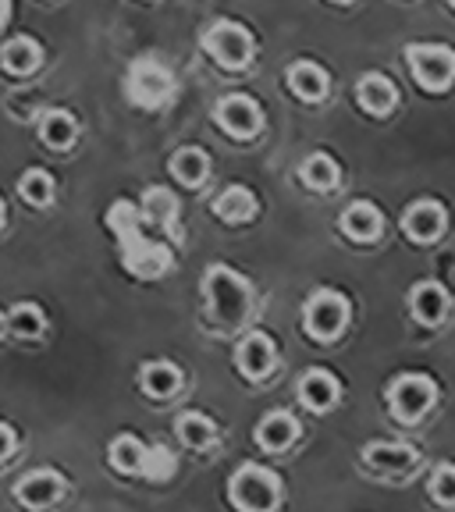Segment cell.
Listing matches in <instances>:
<instances>
[{"mask_svg":"<svg viewBox=\"0 0 455 512\" xmlns=\"http://www.w3.org/2000/svg\"><path fill=\"white\" fill-rule=\"evenodd\" d=\"M111 232L121 242V256H125V267L139 278H157V274L168 271L171 253L157 242L143 239V228H139V210L132 203H118V207L107 214Z\"/></svg>","mask_w":455,"mask_h":512,"instance_id":"6da1fadb","label":"cell"},{"mask_svg":"<svg viewBox=\"0 0 455 512\" xmlns=\"http://www.w3.org/2000/svg\"><path fill=\"white\" fill-rule=\"evenodd\" d=\"M253 303V292H249V281L242 278L232 267H210L207 271V310L210 317L221 324V328H235L242 324Z\"/></svg>","mask_w":455,"mask_h":512,"instance_id":"7a4b0ae2","label":"cell"},{"mask_svg":"<svg viewBox=\"0 0 455 512\" xmlns=\"http://www.w3.org/2000/svg\"><path fill=\"white\" fill-rule=\"evenodd\" d=\"M125 93H128V100L136 107H143V111H160V107L171 100V93H175V75H171L157 57H139V61L128 68Z\"/></svg>","mask_w":455,"mask_h":512,"instance_id":"3957f363","label":"cell"},{"mask_svg":"<svg viewBox=\"0 0 455 512\" xmlns=\"http://www.w3.org/2000/svg\"><path fill=\"white\" fill-rule=\"evenodd\" d=\"M409 72H413L416 86L441 93L452 86L455 79V50L445 43H409L406 47Z\"/></svg>","mask_w":455,"mask_h":512,"instance_id":"277c9868","label":"cell"},{"mask_svg":"<svg viewBox=\"0 0 455 512\" xmlns=\"http://www.w3.org/2000/svg\"><path fill=\"white\" fill-rule=\"evenodd\" d=\"M228 495H232V502L239 505V509L267 512V509H274V505H278L281 480H278V473L267 470V466L246 463V466H239V470H235Z\"/></svg>","mask_w":455,"mask_h":512,"instance_id":"5b68a950","label":"cell"},{"mask_svg":"<svg viewBox=\"0 0 455 512\" xmlns=\"http://www.w3.org/2000/svg\"><path fill=\"white\" fill-rule=\"evenodd\" d=\"M349 324V299L331 292V288H320L306 299L303 306V328L317 342H331V338L342 335V328Z\"/></svg>","mask_w":455,"mask_h":512,"instance_id":"8992f818","label":"cell"},{"mask_svg":"<svg viewBox=\"0 0 455 512\" xmlns=\"http://www.w3.org/2000/svg\"><path fill=\"white\" fill-rule=\"evenodd\" d=\"M434 399H438V388L424 374H402L388 384V409L402 424H416L434 406Z\"/></svg>","mask_w":455,"mask_h":512,"instance_id":"52a82bcc","label":"cell"},{"mask_svg":"<svg viewBox=\"0 0 455 512\" xmlns=\"http://www.w3.org/2000/svg\"><path fill=\"white\" fill-rule=\"evenodd\" d=\"M253 36L239 22H214L203 32V50L214 57L221 68H246L253 61Z\"/></svg>","mask_w":455,"mask_h":512,"instance_id":"ba28073f","label":"cell"},{"mask_svg":"<svg viewBox=\"0 0 455 512\" xmlns=\"http://www.w3.org/2000/svg\"><path fill=\"white\" fill-rule=\"evenodd\" d=\"M214 121L221 132H228V136L249 139L260 132L264 114H260V104H256V100H249V96H242V93H232V96H221V100H217Z\"/></svg>","mask_w":455,"mask_h":512,"instance_id":"9c48e42d","label":"cell"},{"mask_svg":"<svg viewBox=\"0 0 455 512\" xmlns=\"http://www.w3.org/2000/svg\"><path fill=\"white\" fill-rule=\"evenodd\" d=\"M356 104L367 114H374V118H384V114H392L395 104H399V89H395V82L388 75L370 72L356 82Z\"/></svg>","mask_w":455,"mask_h":512,"instance_id":"30bf717a","label":"cell"},{"mask_svg":"<svg viewBox=\"0 0 455 512\" xmlns=\"http://www.w3.org/2000/svg\"><path fill=\"white\" fill-rule=\"evenodd\" d=\"M402 228L413 242H434L441 232H445V207L434 200H420L406 210L402 217Z\"/></svg>","mask_w":455,"mask_h":512,"instance_id":"8fae6325","label":"cell"},{"mask_svg":"<svg viewBox=\"0 0 455 512\" xmlns=\"http://www.w3.org/2000/svg\"><path fill=\"white\" fill-rule=\"evenodd\" d=\"M61 484L64 480L57 477V473L50 470H36V473H25L22 480H18V502L29 505V509H47V505H54L57 498H61Z\"/></svg>","mask_w":455,"mask_h":512,"instance_id":"7c38bea8","label":"cell"},{"mask_svg":"<svg viewBox=\"0 0 455 512\" xmlns=\"http://www.w3.org/2000/svg\"><path fill=\"white\" fill-rule=\"evenodd\" d=\"M409 310H413V317L420 320V324H427V328L441 324L448 313L445 288H441L438 281H420V285L409 292Z\"/></svg>","mask_w":455,"mask_h":512,"instance_id":"4fadbf2b","label":"cell"},{"mask_svg":"<svg viewBox=\"0 0 455 512\" xmlns=\"http://www.w3.org/2000/svg\"><path fill=\"white\" fill-rule=\"evenodd\" d=\"M235 363L246 377H264L274 367V342L264 331H253V335L242 338L239 352H235Z\"/></svg>","mask_w":455,"mask_h":512,"instance_id":"5bb4252c","label":"cell"},{"mask_svg":"<svg viewBox=\"0 0 455 512\" xmlns=\"http://www.w3.org/2000/svg\"><path fill=\"white\" fill-rule=\"evenodd\" d=\"M296 438H299V420L292 413H285V409L267 413L264 420H260V427H256V441H260V448H267V452H281V448H288Z\"/></svg>","mask_w":455,"mask_h":512,"instance_id":"9a60e30c","label":"cell"},{"mask_svg":"<svg viewBox=\"0 0 455 512\" xmlns=\"http://www.w3.org/2000/svg\"><path fill=\"white\" fill-rule=\"evenodd\" d=\"M288 89H292L299 100H306V104H317V100L328 96V72L313 61H299L288 68Z\"/></svg>","mask_w":455,"mask_h":512,"instance_id":"2e32d148","label":"cell"},{"mask_svg":"<svg viewBox=\"0 0 455 512\" xmlns=\"http://www.w3.org/2000/svg\"><path fill=\"white\" fill-rule=\"evenodd\" d=\"M299 399H303V406L313 409V413H324V409L335 406L338 381L328 370H310V374H303V381H299Z\"/></svg>","mask_w":455,"mask_h":512,"instance_id":"e0dca14e","label":"cell"},{"mask_svg":"<svg viewBox=\"0 0 455 512\" xmlns=\"http://www.w3.org/2000/svg\"><path fill=\"white\" fill-rule=\"evenodd\" d=\"M384 228V217L374 203H352L342 214V232L356 242H374Z\"/></svg>","mask_w":455,"mask_h":512,"instance_id":"ac0fdd59","label":"cell"},{"mask_svg":"<svg viewBox=\"0 0 455 512\" xmlns=\"http://www.w3.org/2000/svg\"><path fill=\"white\" fill-rule=\"evenodd\" d=\"M40 61H43L40 43L29 40V36H15V40L4 43V50H0V64H4L11 75H32L40 68Z\"/></svg>","mask_w":455,"mask_h":512,"instance_id":"d6986e66","label":"cell"},{"mask_svg":"<svg viewBox=\"0 0 455 512\" xmlns=\"http://www.w3.org/2000/svg\"><path fill=\"white\" fill-rule=\"evenodd\" d=\"M367 463L381 473H406L416 463V452L409 445H395V441H374L367 445Z\"/></svg>","mask_w":455,"mask_h":512,"instance_id":"ffe728a7","label":"cell"},{"mask_svg":"<svg viewBox=\"0 0 455 512\" xmlns=\"http://www.w3.org/2000/svg\"><path fill=\"white\" fill-rule=\"evenodd\" d=\"M214 214L228 224H242L256 214V196L246 189V185H228L214 200Z\"/></svg>","mask_w":455,"mask_h":512,"instance_id":"44dd1931","label":"cell"},{"mask_svg":"<svg viewBox=\"0 0 455 512\" xmlns=\"http://www.w3.org/2000/svg\"><path fill=\"white\" fill-rule=\"evenodd\" d=\"M139 384H143V392L153 395V399H171L178 392V384H182V374H178L175 363L157 360L139 370Z\"/></svg>","mask_w":455,"mask_h":512,"instance_id":"7402d4cb","label":"cell"},{"mask_svg":"<svg viewBox=\"0 0 455 512\" xmlns=\"http://www.w3.org/2000/svg\"><path fill=\"white\" fill-rule=\"evenodd\" d=\"M75 132H79V125H75V118L68 111H47L40 121V139L50 146V150H68V146L75 143Z\"/></svg>","mask_w":455,"mask_h":512,"instance_id":"603a6c76","label":"cell"},{"mask_svg":"<svg viewBox=\"0 0 455 512\" xmlns=\"http://www.w3.org/2000/svg\"><path fill=\"white\" fill-rule=\"evenodd\" d=\"M207 168H210L207 153L196 150V146H185V150H178L175 157H171V171H175V178L185 185H200L203 178H207Z\"/></svg>","mask_w":455,"mask_h":512,"instance_id":"cb8c5ba5","label":"cell"},{"mask_svg":"<svg viewBox=\"0 0 455 512\" xmlns=\"http://www.w3.org/2000/svg\"><path fill=\"white\" fill-rule=\"evenodd\" d=\"M178 438L189 448H207V445H214L217 427H214V420L203 413H182L178 416Z\"/></svg>","mask_w":455,"mask_h":512,"instance_id":"d4e9b609","label":"cell"},{"mask_svg":"<svg viewBox=\"0 0 455 512\" xmlns=\"http://www.w3.org/2000/svg\"><path fill=\"white\" fill-rule=\"evenodd\" d=\"M143 217L150 224H157V228H168L171 221L178 217V200H175V192L168 189H150L143 196Z\"/></svg>","mask_w":455,"mask_h":512,"instance_id":"484cf974","label":"cell"},{"mask_svg":"<svg viewBox=\"0 0 455 512\" xmlns=\"http://www.w3.org/2000/svg\"><path fill=\"white\" fill-rule=\"evenodd\" d=\"M143 456H146V445L139 438H132V434H118V438L111 441V466H114V470L139 473Z\"/></svg>","mask_w":455,"mask_h":512,"instance_id":"4316f807","label":"cell"},{"mask_svg":"<svg viewBox=\"0 0 455 512\" xmlns=\"http://www.w3.org/2000/svg\"><path fill=\"white\" fill-rule=\"evenodd\" d=\"M299 171H303V182L310 185V189H335L338 185V164L328 153H310Z\"/></svg>","mask_w":455,"mask_h":512,"instance_id":"83f0119b","label":"cell"},{"mask_svg":"<svg viewBox=\"0 0 455 512\" xmlns=\"http://www.w3.org/2000/svg\"><path fill=\"white\" fill-rule=\"evenodd\" d=\"M18 192H22V200L32 203V207H47L50 196H54V178H50L47 171L32 168V171H25V175H22Z\"/></svg>","mask_w":455,"mask_h":512,"instance_id":"f1b7e54d","label":"cell"},{"mask_svg":"<svg viewBox=\"0 0 455 512\" xmlns=\"http://www.w3.org/2000/svg\"><path fill=\"white\" fill-rule=\"evenodd\" d=\"M11 320V328H15V335L22 338H36L43 331V313L40 306H32V303H18L15 310L8 313Z\"/></svg>","mask_w":455,"mask_h":512,"instance_id":"f546056e","label":"cell"},{"mask_svg":"<svg viewBox=\"0 0 455 512\" xmlns=\"http://www.w3.org/2000/svg\"><path fill=\"white\" fill-rule=\"evenodd\" d=\"M139 473H143L146 480H164V477H171V473H175V459H171V452L164 445H150V448H146Z\"/></svg>","mask_w":455,"mask_h":512,"instance_id":"4dcf8cb0","label":"cell"},{"mask_svg":"<svg viewBox=\"0 0 455 512\" xmlns=\"http://www.w3.org/2000/svg\"><path fill=\"white\" fill-rule=\"evenodd\" d=\"M431 495L438 498L441 505H455V466L445 463L434 470L431 477Z\"/></svg>","mask_w":455,"mask_h":512,"instance_id":"1f68e13d","label":"cell"},{"mask_svg":"<svg viewBox=\"0 0 455 512\" xmlns=\"http://www.w3.org/2000/svg\"><path fill=\"white\" fill-rule=\"evenodd\" d=\"M11 448H15V431L8 424H0V463L11 456Z\"/></svg>","mask_w":455,"mask_h":512,"instance_id":"d6a6232c","label":"cell"},{"mask_svg":"<svg viewBox=\"0 0 455 512\" xmlns=\"http://www.w3.org/2000/svg\"><path fill=\"white\" fill-rule=\"evenodd\" d=\"M11 15V0H0V29H4V22H8Z\"/></svg>","mask_w":455,"mask_h":512,"instance_id":"836d02e7","label":"cell"},{"mask_svg":"<svg viewBox=\"0 0 455 512\" xmlns=\"http://www.w3.org/2000/svg\"><path fill=\"white\" fill-rule=\"evenodd\" d=\"M4 328H8V317H4V313H0V335H4Z\"/></svg>","mask_w":455,"mask_h":512,"instance_id":"e575fe53","label":"cell"},{"mask_svg":"<svg viewBox=\"0 0 455 512\" xmlns=\"http://www.w3.org/2000/svg\"><path fill=\"white\" fill-rule=\"evenodd\" d=\"M0 221H4V203H0Z\"/></svg>","mask_w":455,"mask_h":512,"instance_id":"d590c367","label":"cell"},{"mask_svg":"<svg viewBox=\"0 0 455 512\" xmlns=\"http://www.w3.org/2000/svg\"><path fill=\"white\" fill-rule=\"evenodd\" d=\"M335 4H349V0H335Z\"/></svg>","mask_w":455,"mask_h":512,"instance_id":"8d00e7d4","label":"cell"},{"mask_svg":"<svg viewBox=\"0 0 455 512\" xmlns=\"http://www.w3.org/2000/svg\"><path fill=\"white\" fill-rule=\"evenodd\" d=\"M448 4H452V8H455V0H448Z\"/></svg>","mask_w":455,"mask_h":512,"instance_id":"74e56055","label":"cell"}]
</instances>
